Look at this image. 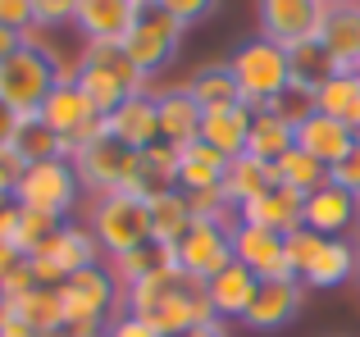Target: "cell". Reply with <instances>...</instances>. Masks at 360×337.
Segmentation results:
<instances>
[{
  "instance_id": "1",
  "label": "cell",
  "mask_w": 360,
  "mask_h": 337,
  "mask_svg": "<svg viewBox=\"0 0 360 337\" xmlns=\"http://www.w3.org/2000/svg\"><path fill=\"white\" fill-rule=\"evenodd\" d=\"M78 87L87 91V100L101 114H115L128 96H141L146 78L132 69V60L123 55L119 41H87L78 51Z\"/></svg>"
},
{
  "instance_id": "2",
  "label": "cell",
  "mask_w": 360,
  "mask_h": 337,
  "mask_svg": "<svg viewBox=\"0 0 360 337\" xmlns=\"http://www.w3.org/2000/svg\"><path fill=\"white\" fill-rule=\"evenodd\" d=\"M229 64H233V73H238V87H242L246 105H251V114H260L274 96H283V91L292 87V60H288V51L274 46V41H264V37L242 41L238 51H233Z\"/></svg>"
},
{
  "instance_id": "3",
  "label": "cell",
  "mask_w": 360,
  "mask_h": 337,
  "mask_svg": "<svg viewBox=\"0 0 360 337\" xmlns=\"http://www.w3.org/2000/svg\"><path fill=\"white\" fill-rule=\"evenodd\" d=\"M183 37H187V27L155 0V5H141L137 9V23H132V32L123 37L119 46H123V55L132 60V69L150 82L155 73H165L169 64H174Z\"/></svg>"
},
{
  "instance_id": "4",
  "label": "cell",
  "mask_w": 360,
  "mask_h": 337,
  "mask_svg": "<svg viewBox=\"0 0 360 337\" xmlns=\"http://www.w3.org/2000/svg\"><path fill=\"white\" fill-rule=\"evenodd\" d=\"M60 87V64L46 60L41 51L23 46L9 60H0V100L14 110L18 119H37L46 96Z\"/></svg>"
},
{
  "instance_id": "5",
  "label": "cell",
  "mask_w": 360,
  "mask_h": 337,
  "mask_svg": "<svg viewBox=\"0 0 360 337\" xmlns=\"http://www.w3.org/2000/svg\"><path fill=\"white\" fill-rule=\"evenodd\" d=\"M37 119L64 142V160H73V151H82L87 142H96V137L110 133L105 114L87 100V91H82L78 82H60V87L46 96V105H41Z\"/></svg>"
},
{
  "instance_id": "6",
  "label": "cell",
  "mask_w": 360,
  "mask_h": 337,
  "mask_svg": "<svg viewBox=\"0 0 360 337\" xmlns=\"http://www.w3.org/2000/svg\"><path fill=\"white\" fill-rule=\"evenodd\" d=\"M87 228H91V237L101 242V251L115 260L123 251H137V246L150 242V205L137 201V196H128V192L101 196V201L91 205Z\"/></svg>"
},
{
  "instance_id": "7",
  "label": "cell",
  "mask_w": 360,
  "mask_h": 337,
  "mask_svg": "<svg viewBox=\"0 0 360 337\" xmlns=\"http://www.w3.org/2000/svg\"><path fill=\"white\" fill-rule=\"evenodd\" d=\"M119 278L110 269L91 265V269H78L60 283V301H64V329L69 333H91L105 324V315L119 305Z\"/></svg>"
},
{
  "instance_id": "8",
  "label": "cell",
  "mask_w": 360,
  "mask_h": 337,
  "mask_svg": "<svg viewBox=\"0 0 360 337\" xmlns=\"http://www.w3.org/2000/svg\"><path fill=\"white\" fill-rule=\"evenodd\" d=\"M78 192H82V183H78V173H73L69 160H41V164L23 168V178H18V187H14V201L27 205V210H46V214L69 219Z\"/></svg>"
},
{
  "instance_id": "9",
  "label": "cell",
  "mask_w": 360,
  "mask_h": 337,
  "mask_svg": "<svg viewBox=\"0 0 360 337\" xmlns=\"http://www.w3.org/2000/svg\"><path fill=\"white\" fill-rule=\"evenodd\" d=\"M255 14H260V37L283 51L301 41H315L319 23H324L328 5L324 0H255Z\"/></svg>"
},
{
  "instance_id": "10",
  "label": "cell",
  "mask_w": 360,
  "mask_h": 337,
  "mask_svg": "<svg viewBox=\"0 0 360 337\" xmlns=\"http://www.w3.org/2000/svg\"><path fill=\"white\" fill-rule=\"evenodd\" d=\"M146 319L155 324L160 337H183V333L201 329V324H210L214 310H210V296H205V283L201 278H187V274L174 278V287L165 292V301H160Z\"/></svg>"
},
{
  "instance_id": "11",
  "label": "cell",
  "mask_w": 360,
  "mask_h": 337,
  "mask_svg": "<svg viewBox=\"0 0 360 337\" xmlns=\"http://www.w3.org/2000/svg\"><path fill=\"white\" fill-rule=\"evenodd\" d=\"M128 160L132 151H123L115 137H96V142H87L82 151H73V173H78L82 192H91L101 201V196H115L123 192V178H128Z\"/></svg>"
},
{
  "instance_id": "12",
  "label": "cell",
  "mask_w": 360,
  "mask_h": 337,
  "mask_svg": "<svg viewBox=\"0 0 360 337\" xmlns=\"http://www.w3.org/2000/svg\"><path fill=\"white\" fill-rule=\"evenodd\" d=\"M233 228L224 223H205V219H192V228L178 237V260H183V274L187 278H201L210 283L219 269L233 265Z\"/></svg>"
},
{
  "instance_id": "13",
  "label": "cell",
  "mask_w": 360,
  "mask_h": 337,
  "mask_svg": "<svg viewBox=\"0 0 360 337\" xmlns=\"http://www.w3.org/2000/svg\"><path fill=\"white\" fill-rule=\"evenodd\" d=\"M301 305H306V283L301 278H264L255 287L251 310L242 315V324L251 333H278L301 315Z\"/></svg>"
},
{
  "instance_id": "14",
  "label": "cell",
  "mask_w": 360,
  "mask_h": 337,
  "mask_svg": "<svg viewBox=\"0 0 360 337\" xmlns=\"http://www.w3.org/2000/svg\"><path fill=\"white\" fill-rule=\"evenodd\" d=\"M123 192L146 201V205L160 201V196H169V192H178V146L155 142V146H146V151H132Z\"/></svg>"
},
{
  "instance_id": "15",
  "label": "cell",
  "mask_w": 360,
  "mask_h": 337,
  "mask_svg": "<svg viewBox=\"0 0 360 337\" xmlns=\"http://www.w3.org/2000/svg\"><path fill=\"white\" fill-rule=\"evenodd\" d=\"M301 214H306V196L292 192V187H283V183H274L264 196H255V201L242 205V210H238V223H251V228L292 237L297 228H306V223H301Z\"/></svg>"
},
{
  "instance_id": "16",
  "label": "cell",
  "mask_w": 360,
  "mask_h": 337,
  "mask_svg": "<svg viewBox=\"0 0 360 337\" xmlns=\"http://www.w3.org/2000/svg\"><path fill=\"white\" fill-rule=\"evenodd\" d=\"M229 237H233V260H238L242 269H251L260 283H264V278H292L278 232H264V228H251V223H238Z\"/></svg>"
},
{
  "instance_id": "17",
  "label": "cell",
  "mask_w": 360,
  "mask_h": 337,
  "mask_svg": "<svg viewBox=\"0 0 360 337\" xmlns=\"http://www.w3.org/2000/svg\"><path fill=\"white\" fill-rule=\"evenodd\" d=\"M110 137L123 146V151H146V146L160 142V110H155V91H141V96H128L115 114H105Z\"/></svg>"
},
{
  "instance_id": "18",
  "label": "cell",
  "mask_w": 360,
  "mask_h": 337,
  "mask_svg": "<svg viewBox=\"0 0 360 337\" xmlns=\"http://www.w3.org/2000/svg\"><path fill=\"white\" fill-rule=\"evenodd\" d=\"M155 110H160V142H169V146H192V142H201L205 110L196 105V96L187 87L155 91Z\"/></svg>"
},
{
  "instance_id": "19",
  "label": "cell",
  "mask_w": 360,
  "mask_h": 337,
  "mask_svg": "<svg viewBox=\"0 0 360 337\" xmlns=\"http://www.w3.org/2000/svg\"><path fill=\"white\" fill-rule=\"evenodd\" d=\"M137 23L132 0H78L73 5V27L87 41H123Z\"/></svg>"
},
{
  "instance_id": "20",
  "label": "cell",
  "mask_w": 360,
  "mask_h": 337,
  "mask_svg": "<svg viewBox=\"0 0 360 337\" xmlns=\"http://www.w3.org/2000/svg\"><path fill=\"white\" fill-rule=\"evenodd\" d=\"M301 223H306L310 232H319V237H338V232H347L352 223H360V205H356L352 192L328 183V187H319L315 196H306Z\"/></svg>"
},
{
  "instance_id": "21",
  "label": "cell",
  "mask_w": 360,
  "mask_h": 337,
  "mask_svg": "<svg viewBox=\"0 0 360 337\" xmlns=\"http://www.w3.org/2000/svg\"><path fill=\"white\" fill-rule=\"evenodd\" d=\"M297 146L306 155H315L319 164H328L333 168L338 160H347V151L356 146V133L342 124V119H328V114H310L306 124H297Z\"/></svg>"
},
{
  "instance_id": "22",
  "label": "cell",
  "mask_w": 360,
  "mask_h": 337,
  "mask_svg": "<svg viewBox=\"0 0 360 337\" xmlns=\"http://www.w3.org/2000/svg\"><path fill=\"white\" fill-rule=\"evenodd\" d=\"M255 287H260V278L251 274V269H242L238 260H233L229 269H219V274L205 283V296H210V310H214V319H238L242 324V315L251 310V296H255Z\"/></svg>"
},
{
  "instance_id": "23",
  "label": "cell",
  "mask_w": 360,
  "mask_h": 337,
  "mask_svg": "<svg viewBox=\"0 0 360 337\" xmlns=\"http://www.w3.org/2000/svg\"><path fill=\"white\" fill-rule=\"evenodd\" d=\"M356 274H360V251L352 242H342V237H324V246H319L315 260L306 265L301 283L328 292V287H342L347 278H356Z\"/></svg>"
},
{
  "instance_id": "24",
  "label": "cell",
  "mask_w": 360,
  "mask_h": 337,
  "mask_svg": "<svg viewBox=\"0 0 360 337\" xmlns=\"http://www.w3.org/2000/svg\"><path fill=\"white\" fill-rule=\"evenodd\" d=\"M224 173H229V160H224L214 146H205V142L178 146V192H187V196L219 192Z\"/></svg>"
},
{
  "instance_id": "25",
  "label": "cell",
  "mask_w": 360,
  "mask_h": 337,
  "mask_svg": "<svg viewBox=\"0 0 360 337\" xmlns=\"http://www.w3.org/2000/svg\"><path fill=\"white\" fill-rule=\"evenodd\" d=\"M187 91L196 96L201 110H233V105H246L242 87H238V73H233L229 60H210L187 78Z\"/></svg>"
},
{
  "instance_id": "26",
  "label": "cell",
  "mask_w": 360,
  "mask_h": 337,
  "mask_svg": "<svg viewBox=\"0 0 360 337\" xmlns=\"http://www.w3.org/2000/svg\"><path fill=\"white\" fill-rule=\"evenodd\" d=\"M251 105H233V110H205L201 124V142L214 146L224 160H238L246 155V137H251Z\"/></svg>"
},
{
  "instance_id": "27",
  "label": "cell",
  "mask_w": 360,
  "mask_h": 337,
  "mask_svg": "<svg viewBox=\"0 0 360 337\" xmlns=\"http://www.w3.org/2000/svg\"><path fill=\"white\" fill-rule=\"evenodd\" d=\"M37 256H46L55 269H64V278L78 274V269H91L101 260V242L91 237V228H78V223H64L51 242H46Z\"/></svg>"
},
{
  "instance_id": "28",
  "label": "cell",
  "mask_w": 360,
  "mask_h": 337,
  "mask_svg": "<svg viewBox=\"0 0 360 337\" xmlns=\"http://www.w3.org/2000/svg\"><path fill=\"white\" fill-rule=\"evenodd\" d=\"M274 183H278V178H274V164L255 160V155H238V160H229V173H224V187H219V196L233 205V210H242L246 201L264 196Z\"/></svg>"
},
{
  "instance_id": "29",
  "label": "cell",
  "mask_w": 360,
  "mask_h": 337,
  "mask_svg": "<svg viewBox=\"0 0 360 337\" xmlns=\"http://www.w3.org/2000/svg\"><path fill=\"white\" fill-rule=\"evenodd\" d=\"M292 146H297V128H292L288 119H278L274 110H260V114L251 119L246 155H255V160H264V164H278Z\"/></svg>"
},
{
  "instance_id": "30",
  "label": "cell",
  "mask_w": 360,
  "mask_h": 337,
  "mask_svg": "<svg viewBox=\"0 0 360 337\" xmlns=\"http://www.w3.org/2000/svg\"><path fill=\"white\" fill-rule=\"evenodd\" d=\"M315 110L328 119H342L347 128H360V73H333L324 87L315 91Z\"/></svg>"
},
{
  "instance_id": "31",
  "label": "cell",
  "mask_w": 360,
  "mask_h": 337,
  "mask_svg": "<svg viewBox=\"0 0 360 337\" xmlns=\"http://www.w3.org/2000/svg\"><path fill=\"white\" fill-rule=\"evenodd\" d=\"M288 60H292V87H306V91H319L328 78H333V73H342V69L333 64V55L319 46V37H315V41L292 46Z\"/></svg>"
},
{
  "instance_id": "32",
  "label": "cell",
  "mask_w": 360,
  "mask_h": 337,
  "mask_svg": "<svg viewBox=\"0 0 360 337\" xmlns=\"http://www.w3.org/2000/svg\"><path fill=\"white\" fill-rule=\"evenodd\" d=\"M5 305H9V301H5ZM9 315H18V319H23L27 329H37V333H55V329H64V301H60V287H32L23 301L9 305Z\"/></svg>"
},
{
  "instance_id": "33",
  "label": "cell",
  "mask_w": 360,
  "mask_h": 337,
  "mask_svg": "<svg viewBox=\"0 0 360 337\" xmlns=\"http://www.w3.org/2000/svg\"><path fill=\"white\" fill-rule=\"evenodd\" d=\"M192 228V210H187L183 192H169L160 201H150V242L155 246H178V237Z\"/></svg>"
},
{
  "instance_id": "34",
  "label": "cell",
  "mask_w": 360,
  "mask_h": 337,
  "mask_svg": "<svg viewBox=\"0 0 360 337\" xmlns=\"http://www.w3.org/2000/svg\"><path fill=\"white\" fill-rule=\"evenodd\" d=\"M274 178H278L283 187H292V192H301V196H315L319 187H328V164H319L315 155L292 146V151L274 164Z\"/></svg>"
},
{
  "instance_id": "35",
  "label": "cell",
  "mask_w": 360,
  "mask_h": 337,
  "mask_svg": "<svg viewBox=\"0 0 360 337\" xmlns=\"http://www.w3.org/2000/svg\"><path fill=\"white\" fill-rule=\"evenodd\" d=\"M14 151L23 164H41V160H64V142L41 124V119H18L14 133Z\"/></svg>"
},
{
  "instance_id": "36",
  "label": "cell",
  "mask_w": 360,
  "mask_h": 337,
  "mask_svg": "<svg viewBox=\"0 0 360 337\" xmlns=\"http://www.w3.org/2000/svg\"><path fill=\"white\" fill-rule=\"evenodd\" d=\"M64 228L60 214H46V210H27V205H18V232H14V251L23 260H32L37 251L46 246V242L55 237V232Z\"/></svg>"
},
{
  "instance_id": "37",
  "label": "cell",
  "mask_w": 360,
  "mask_h": 337,
  "mask_svg": "<svg viewBox=\"0 0 360 337\" xmlns=\"http://www.w3.org/2000/svg\"><path fill=\"white\" fill-rule=\"evenodd\" d=\"M110 274L119 278V287H128V283H137V278H146V274H165V256H160L155 242H146V246L123 251V256L110 260Z\"/></svg>"
},
{
  "instance_id": "38",
  "label": "cell",
  "mask_w": 360,
  "mask_h": 337,
  "mask_svg": "<svg viewBox=\"0 0 360 337\" xmlns=\"http://www.w3.org/2000/svg\"><path fill=\"white\" fill-rule=\"evenodd\" d=\"M174 278H183V274H146V278H137V283H128L123 287V310L146 319V315L165 301V292L174 287Z\"/></svg>"
},
{
  "instance_id": "39",
  "label": "cell",
  "mask_w": 360,
  "mask_h": 337,
  "mask_svg": "<svg viewBox=\"0 0 360 337\" xmlns=\"http://www.w3.org/2000/svg\"><path fill=\"white\" fill-rule=\"evenodd\" d=\"M264 110H274L278 119H288V124L297 128V124H306V119L315 114V91H306V87H288L283 96H274Z\"/></svg>"
},
{
  "instance_id": "40",
  "label": "cell",
  "mask_w": 360,
  "mask_h": 337,
  "mask_svg": "<svg viewBox=\"0 0 360 337\" xmlns=\"http://www.w3.org/2000/svg\"><path fill=\"white\" fill-rule=\"evenodd\" d=\"M319 246H324V237H319V232H310V228H297L292 237H283V256H288L292 278L306 274V265L315 260V251H319Z\"/></svg>"
},
{
  "instance_id": "41",
  "label": "cell",
  "mask_w": 360,
  "mask_h": 337,
  "mask_svg": "<svg viewBox=\"0 0 360 337\" xmlns=\"http://www.w3.org/2000/svg\"><path fill=\"white\" fill-rule=\"evenodd\" d=\"M328 183L342 187V192H352L356 205H360V142L347 151V160H338L333 168H328Z\"/></svg>"
},
{
  "instance_id": "42",
  "label": "cell",
  "mask_w": 360,
  "mask_h": 337,
  "mask_svg": "<svg viewBox=\"0 0 360 337\" xmlns=\"http://www.w3.org/2000/svg\"><path fill=\"white\" fill-rule=\"evenodd\" d=\"M73 23V0H32V27H64Z\"/></svg>"
},
{
  "instance_id": "43",
  "label": "cell",
  "mask_w": 360,
  "mask_h": 337,
  "mask_svg": "<svg viewBox=\"0 0 360 337\" xmlns=\"http://www.w3.org/2000/svg\"><path fill=\"white\" fill-rule=\"evenodd\" d=\"M32 287H37V278H32V269H27V260H23L18 269H9V274L0 278V301L14 305V301H23V296L32 292Z\"/></svg>"
},
{
  "instance_id": "44",
  "label": "cell",
  "mask_w": 360,
  "mask_h": 337,
  "mask_svg": "<svg viewBox=\"0 0 360 337\" xmlns=\"http://www.w3.org/2000/svg\"><path fill=\"white\" fill-rule=\"evenodd\" d=\"M105 337H160L155 333V324L150 319H141V315H115V319H110V329H105Z\"/></svg>"
},
{
  "instance_id": "45",
  "label": "cell",
  "mask_w": 360,
  "mask_h": 337,
  "mask_svg": "<svg viewBox=\"0 0 360 337\" xmlns=\"http://www.w3.org/2000/svg\"><path fill=\"white\" fill-rule=\"evenodd\" d=\"M160 5H165L183 27H192V23H201V18L214 9V0H160Z\"/></svg>"
},
{
  "instance_id": "46",
  "label": "cell",
  "mask_w": 360,
  "mask_h": 337,
  "mask_svg": "<svg viewBox=\"0 0 360 337\" xmlns=\"http://www.w3.org/2000/svg\"><path fill=\"white\" fill-rule=\"evenodd\" d=\"M0 27L27 32L32 27V0H0Z\"/></svg>"
},
{
  "instance_id": "47",
  "label": "cell",
  "mask_w": 360,
  "mask_h": 337,
  "mask_svg": "<svg viewBox=\"0 0 360 337\" xmlns=\"http://www.w3.org/2000/svg\"><path fill=\"white\" fill-rule=\"evenodd\" d=\"M23 160H18V151L14 146H5L0 151V196H14V187H18V178H23Z\"/></svg>"
},
{
  "instance_id": "48",
  "label": "cell",
  "mask_w": 360,
  "mask_h": 337,
  "mask_svg": "<svg viewBox=\"0 0 360 337\" xmlns=\"http://www.w3.org/2000/svg\"><path fill=\"white\" fill-rule=\"evenodd\" d=\"M27 269H32L37 287H60V283H64V269H55L46 256H32V260H27Z\"/></svg>"
},
{
  "instance_id": "49",
  "label": "cell",
  "mask_w": 360,
  "mask_h": 337,
  "mask_svg": "<svg viewBox=\"0 0 360 337\" xmlns=\"http://www.w3.org/2000/svg\"><path fill=\"white\" fill-rule=\"evenodd\" d=\"M14 133H18V114L5 105V100H0V151H5V146H14Z\"/></svg>"
},
{
  "instance_id": "50",
  "label": "cell",
  "mask_w": 360,
  "mask_h": 337,
  "mask_svg": "<svg viewBox=\"0 0 360 337\" xmlns=\"http://www.w3.org/2000/svg\"><path fill=\"white\" fill-rule=\"evenodd\" d=\"M14 232H18V201H9L5 210H0V242L14 246Z\"/></svg>"
},
{
  "instance_id": "51",
  "label": "cell",
  "mask_w": 360,
  "mask_h": 337,
  "mask_svg": "<svg viewBox=\"0 0 360 337\" xmlns=\"http://www.w3.org/2000/svg\"><path fill=\"white\" fill-rule=\"evenodd\" d=\"M14 51H23V32H14V27H0V60H9Z\"/></svg>"
},
{
  "instance_id": "52",
  "label": "cell",
  "mask_w": 360,
  "mask_h": 337,
  "mask_svg": "<svg viewBox=\"0 0 360 337\" xmlns=\"http://www.w3.org/2000/svg\"><path fill=\"white\" fill-rule=\"evenodd\" d=\"M0 337H37V329H27L18 315H9V319L0 324Z\"/></svg>"
},
{
  "instance_id": "53",
  "label": "cell",
  "mask_w": 360,
  "mask_h": 337,
  "mask_svg": "<svg viewBox=\"0 0 360 337\" xmlns=\"http://www.w3.org/2000/svg\"><path fill=\"white\" fill-rule=\"evenodd\" d=\"M18 265H23V256H18V251L9 246V242H0V278H5L9 269H18Z\"/></svg>"
},
{
  "instance_id": "54",
  "label": "cell",
  "mask_w": 360,
  "mask_h": 337,
  "mask_svg": "<svg viewBox=\"0 0 360 337\" xmlns=\"http://www.w3.org/2000/svg\"><path fill=\"white\" fill-rule=\"evenodd\" d=\"M183 337H229V324L210 319V324H201V329H192V333H183Z\"/></svg>"
},
{
  "instance_id": "55",
  "label": "cell",
  "mask_w": 360,
  "mask_h": 337,
  "mask_svg": "<svg viewBox=\"0 0 360 337\" xmlns=\"http://www.w3.org/2000/svg\"><path fill=\"white\" fill-rule=\"evenodd\" d=\"M37 337H69V329H55V333H37Z\"/></svg>"
},
{
  "instance_id": "56",
  "label": "cell",
  "mask_w": 360,
  "mask_h": 337,
  "mask_svg": "<svg viewBox=\"0 0 360 337\" xmlns=\"http://www.w3.org/2000/svg\"><path fill=\"white\" fill-rule=\"evenodd\" d=\"M69 337H105L101 329H91V333H69Z\"/></svg>"
},
{
  "instance_id": "57",
  "label": "cell",
  "mask_w": 360,
  "mask_h": 337,
  "mask_svg": "<svg viewBox=\"0 0 360 337\" xmlns=\"http://www.w3.org/2000/svg\"><path fill=\"white\" fill-rule=\"evenodd\" d=\"M5 319H9V305H5V301H0V324H5Z\"/></svg>"
},
{
  "instance_id": "58",
  "label": "cell",
  "mask_w": 360,
  "mask_h": 337,
  "mask_svg": "<svg viewBox=\"0 0 360 337\" xmlns=\"http://www.w3.org/2000/svg\"><path fill=\"white\" fill-rule=\"evenodd\" d=\"M324 5H356V0H324Z\"/></svg>"
},
{
  "instance_id": "59",
  "label": "cell",
  "mask_w": 360,
  "mask_h": 337,
  "mask_svg": "<svg viewBox=\"0 0 360 337\" xmlns=\"http://www.w3.org/2000/svg\"><path fill=\"white\" fill-rule=\"evenodd\" d=\"M9 201H14V196H0V210H5V205H9Z\"/></svg>"
},
{
  "instance_id": "60",
  "label": "cell",
  "mask_w": 360,
  "mask_h": 337,
  "mask_svg": "<svg viewBox=\"0 0 360 337\" xmlns=\"http://www.w3.org/2000/svg\"><path fill=\"white\" fill-rule=\"evenodd\" d=\"M356 242H360V232H356Z\"/></svg>"
},
{
  "instance_id": "61",
  "label": "cell",
  "mask_w": 360,
  "mask_h": 337,
  "mask_svg": "<svg viewBox=\"0 0 360 337\" xmlns=\"http://www.w3.org/2000/svg\"><path fill=\"white\" fill-rule=\"evenodd\" d=\"M73 5H78V0H73Z\"/></svg>"
}]
</instances>
